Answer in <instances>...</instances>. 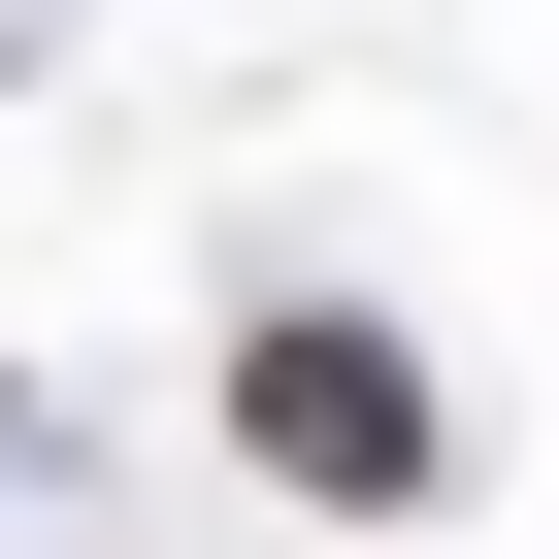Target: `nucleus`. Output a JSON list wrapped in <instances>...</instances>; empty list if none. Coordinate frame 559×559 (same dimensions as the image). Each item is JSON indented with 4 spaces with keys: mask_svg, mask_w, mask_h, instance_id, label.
I'll use <instances>...</instances> for the list:
<instances>
[{
    "mask_svg": "<svg viewBox=\"0 0 559 559\" xmlns=\"http://www.w3.org/2000/svg\"><path fill=\"white\" fill-rule=\"evenodd\" d=\"M230 428L297 461V493H428V362H395V330H263V362H230Z\"/></svg>",
    "mask_w": 559,
    "mask_h": 559,
    "instance_id": "nucleus-1",
    "label": "nucleus"
}]
</instances>
